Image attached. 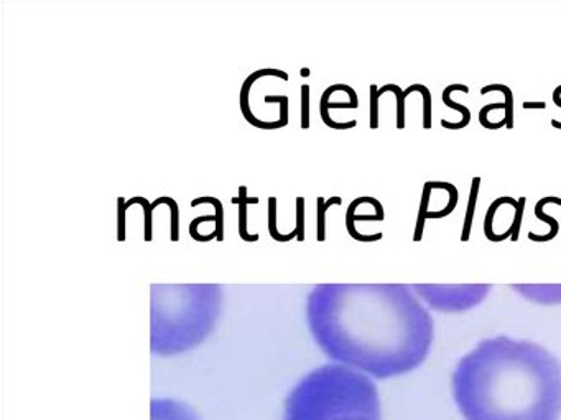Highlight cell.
I'll list each match as a JSON object with an SVG mask.
<instances>
[{
	"instance_id": "5bb4252c",
	"label": "cell",
	"mask_w": 561,
	"mask_h": 420,
	"mask_svg": "<svg viewBox=\"0 0 561 420\" xmlns=\"http://www.w3.org/2000/svg\"><path fill=\"white\" fill-rule=\"evenodd\" d=\"M387 92H393L397 101V128L399 130H403L405 128V101L409 95H412L413 92H416V84L409 85L405 91H402V88H399L397 84H386L382 88H379V95L382 97Z\"/></svg>"
},
{
	"instance_id": "52a82bcc",
	"label": "cell",
	"mask_w": 561,
	"mask_h": 420,
	"mask_svg": "<svg viewBox=\"0 0 561 420\" xmlns=\"http://www.w3.org/2000/svg\"><path fill=\"white\" fill-rule=\"evenodd\" d=\"M459 202L458 187L448 180H426L420 197L413 242H422L428 220L446 219L455 212Z\"/></svg>"
},
{
	"instance_id": "8992f818",
	"label": "cell",
	"mask_w": 561,
	"mask_h": 420,
	"mask_svg": "<svg viewBox=\"0 0 561 420\" xmlns=\"http://www.w3.org/2000/svg\"><path fill=\"white\" fill-rule=\"evenodd\" d=\"M525 206H527V197H520V199L511 196L497 197L485 212L484 225H482L485 238L494 243L505 242V240L518 242Z\"/></svg>"
},
{
	"instance_id": "9a60e30c",
	"label": "cell",
	"mask_w": 561,
	"mask_h": 420,
	"mask_svg": "<svg viewBox=\"0 0 561 420\" xmlns=\"http://www.w3.org/2000/svg\"><path fill=\"white\" fill-rule=\"evenodd\" d=\"M383 220H386V210H383V207L382 209L373 210V212L359 213L354 209L353 203H350L346 210V229L351 238H353L354 233H356V223L383 222Z\"/></svg>"
},
{
	"instance_id": "6da1fadb",
	"label": "cell",
	"mask_w": 561,
	"mask_h": 420,
	"mask_svg": "<svg viewBox=\"0 0 561 420\" xmlns=\"http://www.w3.org/2000/svg\"><path fill=\"white\" fill-rule=\"evenodd\" d=\"M307 320L328 358L377 380L416 370L428 357L435 324L409 284H318Z\"/></svg>"
},
{
	"instance_id": "ac0fdd59",
	"label": "cell",
	"mask_w": 561,
	"mask_h": 420,
	"mask_svg": "<svg viewBox=\"0 0 561 420\" xmlns=\"http://www.w3.org/2000/svg\"><path fill=\"white\" fill-rule=\"evenodd\" d=\"M162 203H165V206H169V209H170V240H172V242H179V240H180L179 203H176V200L173 199V197L162 196V197H159V199L153 200L152 209L156 210L157 207L162 206Z\"/></svg>"
},
{
	"instance_id": "d6986e66",
	"label": "cell",
	"mask_w": 561,
	"mask_h": 420,
	"mask_svg": "<svg viewBox=\"0 0 561 420\" xmlns=\"http://www.w3.org/2000/svg\"><path fill=\"white\" fill-rule=\"evenodd\" d=\"M268 233L275 242H290L297 238V230L291 233H280L277 229V197H268Z\"/></svg>"
},
{
	"instance_id": "d4e9b609",
	"label": "cell",
	"mask_w": 561,
	"mask_h": 420,
	"mask_svg": "<svg viewBox=\"0 0 561 420\" xmlns=\"http://www.w3.org/2000/svg\"><path fill=\"white\" fill-rule=\"evenodd\" d=\"M551 98H553V104L561 108V84L558 85V88H554L553 94H551ZM551 127L561 130V121L557 120V118H553V120H551Z\"/></svg>"
},
{
	"instance_id": "603a6c76",
	"label": "cell",
	"mask_w": 561,
	"mask_h": 420,
	"mask_svg": "<svg viewBox=\"0 0 561 420\" xmlns=\"http://www.w3.org/2000/svg\"><path fill=\"white\" fill-rule=\"evenodd\" d=\"M126 199L119 197L117 199V240L126 242Z\"/></svg>"
},
{
	"instance_id": "3957f363",
	"label": "cell",
	"mask_w": 561,
	"mask_h": 420,
	"mask_svg": "<svg viewBox=\"0 0 561 420\" xmlns=\"http://www.w3.org/2000/svg\"><path fill=\"white\" fill-rule=\"evenodd\" d=\"M221 304L218 284H152V353L173 357L198 347L215 330Z\"/></svg>"
},
{
	"instance_id": "e0dca14e",
	"label": "cell",
	"mask_w": 561,
	"mask_h": 420,
	"mask_svg": "<svg viewBox=\"0 0 561 420\" xmlns=\"http://www.w3.org/2000/svg\"><path fill=\"white\" fill-rule=\"evenodd\" d=\"M489 92H502L504 94V120L507 124L508 130H512L514 128V92L505 84H488L481 89L482 95L489 94Z\"/></svg>"
},
{
	"instance_id": "44dd1931",
	"label": "cell",
	"mask_w": 561,
	"mask_h": 420,
	"mask_svg": "<svg viewBox=\"0 0 561 420\" xmlns=\"http://www.w3.org/2000/svg\"><path fill=\"white\" fill-rule=\"evenodd\" d=\"M370 95H369V127L373 130H377L379 128V88L376 84H370Z\"/></svg>"
},
{
	"instance_id": "ba28073f",
	"label": "cell",
	"mask_w": 561,
	"mask_h": 420,
	"mask_svg": "<svg viewBox=\"0 0 561 420\" xmlns=\"http://www.w3.org/2000/svg\"><path fill=\"white\" fill-rule=\"evenodd\" d=\"M511 288L535 304H561V284H512Z\"/></svg>"
},
{
	"instance_id": "83f0119b",
	"label": "cell",
	"mask_w": 561,
	"mask_h": 420,
	"mask_svg": "<svg viewBox=\"0 0 561 420\" xmlns=\"http://www.w3.org/2000/svg\"><path fill=\"white\" fill-rule=\"evenodd\" d=\"M300 74H301V75H308V74H310V69H307V68L301 69Z\"/></svg>"
},
{
	"instance_id": "cb8c5ba5",
	"label": "cell",
	"mask_w": 561,
	"mask_h": 420,
	"mask_svg": "<svg viewBox=\"0 0 561 420\" xmlns=\"http://www.w3.org/2000/svg\"><path fill=\"white\" fill-rule=\"evenodd\" d=\"M297 230L298 242H304L305 240V199L304 197H297Z\"/></svg>"
},
{
	"instance_id": "4fadbf2b",
	"label": "cell",
	"mask_w": 561,
	"mask_h": 420,
	"mask_svg": "<svg viewBox=\"0 0 561 420\" xmlns=\"http://www.w3.org/2000/svg\"><path fill=\"white\" fill-rule=\"evenodd\" d=\"M481 192V177L474 176L469 189L468 206H466L465 222H462L461 242L466 243L471 238L472 222H474L476 207H478V197Z\"/></svg>"
},
{
	"instance_id": "277c9868",
	"label": "cell",
	"mask_w": 561,
	"mask_h": 420,
	"mask_svg": "<svg viewBox=\"0 0 561 420\" xmlns=\"http://www.w3.org/2000/svg\"><path fill=\"white\" fill-rule=\"evenodd\" d=\"M380 417L376 384L346 364H327L304 377L288 394L285 420H340Z\"/></svg>"
},
{
	"instance_id": "30bf717a",
	"label": "cell",
	"mask_w": 561,
	"mask_h": 420,
	"mask_svg": "<svg viewBox=\"0 0 561 420\" xmlns=\"http://www.w3.org/2000/svg\"><path fill=\"white\" fill-rule=\"evenodd\" d=\"M453 92H469V88L466 84H449L443 89V104H445L446 107L453 108V110L459 112L461 118H459L458 121H449L448 118H443L442 127L446 128V130H462V128L468 127L469 121H471V110H469L468 105L453 101Z\"/></svg>"
},
{
	"instance_id": "8fae6325",
	"label": "cell",
	"mask_w": 561,
	"mask_h": 420,
	"mask_svg": "<svg viewBox=\"0 0 561 420\" xmlns=\"http://www.w3.org/2000/svg\"><path fill=\"white\" fill-rule=\"evenodd\" d=\"M548 203L561 206V197H541V199L538 200L537 203H535V217H537L538 220H541V222L547 223V225L550 226V232L545 233V235H538V233L530 232L528 233V240H530V242H551V240H553L554 236H558V233H560V223H558V220L554 219V217L548 215V213L545 212L543 210L545 207L548 206Z\"/></svg>"
},
{
	"instance_id": "ffe728a7",
	"label": "cell",
	"mask_w": 561,
	"mask_h": 420,
	"mask_svg": "<svg viewBox=\"0 0 561 420\" xmlns=\"http://www.w3.org/2000/svg\"><path fill=\"white\" fill-rule=\"evenodd\" d=\"M134 203H140V206L144 207V240L146 242H152L153 233H152V225H153V209H152V202H149V200L146 199V197L142 196H136L133 197V199L126 200V207L129 209L130 206H134Z\"/></svg>"
},
{
	"instance_id": "7c38bea8",
	"label": "cell",
	"mask_w": 561,
	"mask_h": 420,
	"mask_svg": "<svg viewBox=\"0 0 561 420\" xmlns=\"http://www.w3.org/2000/svg\"><path fill=\"white\" fill-rule=\"evenodd\" d=\"M257 202V197L248 196V187L245 186L239 187L238 197H234V199H232V203H238L239 236H241V238L244 240V242H257L259 240V233H249L248 230V207L251 206V203Z\"/></svg>"
},
{
	"instance_id": "7402d4cb",
	"label": "cell",
	"mask_w": 561,
	"mask_h": 420,
	"mask_svg": "<svg viewBox=\"0 0 561 420\" xmlns=\"http://www.w3.org/2000/svg\"><path fill=\"white\" fill-rule=\"evenodd\" d=\"M301 128H310V85H301Z\"/></svg>"
},
{
	"instance_id": "9c48e42d",
	"label": "cell",
	"mask_w": 561,
	"mask_h": 420,
	"mask_svg": "<svg viewBox=\"0 0 561 420\" xmlns=\"http://www.w3.org/2000/svg\"><path fill=\"white\" fill-rule=\"evenodd\" d=\"M150 412L152 420H199L188 404L173 399H153Z\"/></svg>"
},
{
	"instance_id": "484cf974",
	"label": "cell",
	"mask_w": 561,
	"mask_h": 420,
	"mask_svg": "<svg viewBox=\"0 0 561 420\" xmlns=\"http://www.w3.org/2000/svg\"><path fill=\"white\" fill-rule=\"evenodd\" d=\"M522 107H524V108H538V110H543V108L547 107V102H528V101H525L524 104H522Z\"/></svg>"
},
{
	"instance_id": "2e32d148",
	"label": "cell",
	"mask_w": 561,
	"mask_h": 420,
	"mask_svg": "<svg viewBox=\"0 0 561 420\" xmlns=\"http://www.w3.org/2000/svg\"><path fill=\"white\" fill-rule=\"evenodd\" d=\"M343 199L340 196L330 197H318L317 199V240L318 242H324L327 240V212L333 206H341Z\"/></svg>"
},
{
	"instance_id": "7a4b0ae2",
	"label": "cell",
	"mask_w": 561,
	"mask_h": 420,
	"mask_svg": "<svg viewBox=\"0 0 561 420\" xmlns=\"http://www.w3.org/2000/svg\"><path fill=\"white\" fill-rule=\"evenodd\" d=\"M453 396L466 420H560L561 363L534 341L488 338L459 360Z\"/></svg>"
},
{
	"instance_id": "5b68a950",
	"label": "cell",
	"mask_w": 561,
	"mask_h": 420,
	"mask_svg": "<svg viewBox=\"0 0 561 420\" xmlns=\"http://www.w3.org/2000/svg\"><path fill=\"white\" fill-rule=\"evenodd\" d=\"M413 292L428 304V307L439 312L471 311L482 304L491 284H413Z\"/></svg>"
},
{
	"instance_id": "4316f807",
	"label": "cell",
	"mask_w": 561,
	"mask_h": 420,
	"mask_svg": "<svg viewBox=\"0 0 561 420\" xmlns=\"http://www.w3.org/2000/svg\"><path fill=\"white\" fill-rule=\"evenodd\" d=\"M340 420H380V417H373V416H350L344 417V419Z\"/></svg>"
}]
</instances>
